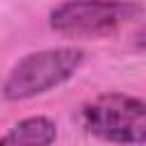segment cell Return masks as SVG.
<instances>
[{
	"label": "cell",
	"instance_id": "cell-1",
	"mask_svg": "<svg viewBox=\"0 0 146 146\" xmlns=\"http://www.w3.org/2000/svg\"><path fill=\"white\" fill-rule=\"evenodd\" d=\"M82 59L84 52L80 48H50L30 52L9 71L2 84V96L5 100H25L46 94L71 80Z\"/></svg>",
	"mask_w": 146,
	"mask_h": 146
},
{
	"label": "cell",
	"instance_id": "cell-2",
	"mask_svg": "<svg viewBox=\"0 0 146 146\" xmlns=\"http://www.w3.org/2000/svg\"><path fill=\"white\" fill-rule=\"evenodd\" d=\"M141 7L128 0H66L50 11V27L64 36L100 39L137 18Z\"/></svg>",
	"mask_w": 146,
	"mask_h": 146
},
{
	"label": "cell",
	"instance_id": "cell-3",
	"mask_svg": "<svg viewBox=\"0 0 146 146\" xmlns=\"http://www.w3.org/2000/svg\"><path fill=\"white\" fill-rule=\"evenodd\" d=\"M87 132L110 144H146V100L125 94H103L82 107Z\"/></svg>",
	"mask_w": 146,
	"mask_h": 146
},
{
	"label": "cell",
	"instance_id": "cell-4",
	"mask_svg": "<svg viewBox=\"0 0 146 146\" xmlns=\"http://www.w3.org/2000/svg\"><path fill=\"white\" fill-rule=\"evenodd\" d=\"M57 139V125L48 116H30L5 132L0 146H50Z\"/></svg>",
	"mask_w": 146,
	"mask_h": 146
},
{
	"label": "cell",
	"instance_id": "cell-5",
	"mask_svg": "<svg viewBox=\"0 0 146 146\" xmlns=\"http://www.w3.org/2000/svg\"><path fill=\"white\" fill-rule=\"evenodd\" d=\"M135 43H137V48H146V23H144L141 30L135 34Z\"/></svg>",
	"mask_w": 146,
	"mask_h": 146
}]
</instances>
